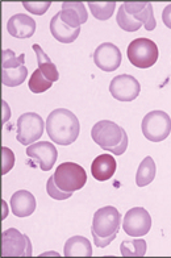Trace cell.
<instances>
[{"instance_id": "4", "label": "cell", "mask_w": 171, "mask_h": 258, "mask_svg": "<svg viewBox=\"0 0 171 258\" xmlns=\"http://www.w3.org/2000/svg\"><path fill=\"white\" fill-rule=\"evenodd\" d=\"M55 184L66 192H74L83 188L87 182V173L80 165L74 162H63L54 171Z\"/></svg>"}, {"instance_id": "27", "label": "cell", "mask_w": 171, "mask_h": 258, "mask_svg": "<svg viewBox=\"0 0 171 258\" xmlns=\"http://www.w3.org/2000/svg\"><path fill=\"white\" fill-rule=\"evenodd\" d=\"M46 192L50 198L55 199V201H65V199H68L71 198L72 192H66V191H62L54 182V178L50 177L46 182Z\"/></svg>"}, {"instance_id": "28", "label": "cell", "mask_w": 171, "mask_h": 258, "mask_svg": "<svg viewBox=\"0 0 171 258\" xmlns=\"http://www.w3.org/2000/svg\"><path fill=\"white\" fill-rule=\"evenodd\" d=\"M2 158H3V166H2V174L6 175V174L10 171L15 165V154L14 152L7 148V146H3L2 148Z\"/></svg>"}, {"instance_id": "24", "label": "cell", "mask_w": 171, "mask_h": 258, "mask_svg": "<svg viewBox=\"0 0 171 258\" xmlns=\"http://www.w3.org/2000/svg\"><path fill=\"white\" fill-rule=\"evenodd\" d=\"M89 8L95 19L106 21L111 19V16L115 12L116 3L115 2H110V3H89Z\"/></svg>"}, {"instance_id": "26", "label": "cell", "mask_w": 171, "mask_h": 258, "mask_svg": "<svg viewBox=\"0 0 171 258\" xmlns=\"http://www.w3.org/2000/svg\"><path fill=\"white\" fill-rule=\"evenodd\" d=\"M116 21L119 27L125 32H137L141 28V25H142L140 21L134 20L129 14H127L124 6H120V10L116 16Z\"/></svg>"}, {"instance_id": "7", "label": "cell", "mask_w": 171, "mask_h": 258, "mask_svg": "<svg viewBox=\"0 0 171 258\" xmlns=\"http://www.w3.org/2000/svg\"><path fill=\"white\" fill-rule=\"evenodd\" d=\"M45 122L36 112H27L17 119V141L23 145H32L44 135Z\"/></svg>"}, {"instance_id": "2", "label": "cell", "mask_w": 171, "mask_h": 258, "mask_svg": "<svg viewBox=\"0 0 171 258\" xmlns=\"http://www.w3.org/2000/svg\"><path fill=\"white\" fill-rule=\"evenodd\" d=\"M121 224V215L112 206L99 208L94 215L91 234L98 248H106L116 238Z\"/></svg>"}, {"instance_id": "19", "label": "cell", "mask_w": 171, "mask_h": 258, "mask_svg": "<svg viewBox=\"0 0 171 258\" xmlns=\"http://www.w3.org/2000/svg\"><path fill=\"white\" fill-rule=\"evenodd\" d=\"M32 49L34 50L36 55H37V62H38V69L40 72L46 77L50 82H57L59 79V73L57 70V66H55L51 59L49 58V55L42 50V48L38 44L32 45Z\"/></svg>"}, {"instance_id": "12", "label": "cell", "mask_w": 171, "mask_h": 258, "mask_svg": "<svg viewBox=\"0 0 171 258\" xmlns=\"http://www.w3.org/2000/svg\"><path fill=\"white\" fill-rule=\"evenodd\" d=\"M121 61H123L121 51L112 42H104L99 45L94 53V62L103 72H115L119 69Z\"/></svg>"}, {"instance_id": "5", "label": "cell", "mask_w": 171, "mask_h": 258, "mask_svg": "<svg viewBox=\"0 0 171 258\" xmlns=\"http://www.w3.org/2000/svg\"><path fill=\"white\" fill-rule=\"evenodd\" d=\"M128 59L130 63L138 69L151 68L158 59L159 51L154 41L149 38H136L130 42L127 50Z\"/></svg>"}, {"instance_id": "22", "label": "cell", "mask_w": 171, "mask_h": 258, "mask_svg": "<svg viewBox=\"0 0 171 258\" xmlns=\"http://www.w3.org/2000/svg\"><path fill=\"white\" fill-rule=\"evenodd\" d=\"M28 77V69L25 64H20L16 68L3 69V74H2V83L7 87H17L20 86L25 78Z\"/></svg>"}, {"instance_id": "31", "label": "cell", "mask_w": 171, "mask_h": 258, "mask_svg": "<svg viewBox=\"0 0 171 258\" xmlns=\"http://www.w3.org/2000/svg\"><path fill=\"white\" fill-rule=\"evenodd\" d=\"M3 203V211H4V214H3V219L7 218V204H6V202H2Z\"/></svg>"}, {"instance_id": "6", "label": "cell", "mask_w": 171, "mask_h": 258, "mask_svg": "<svg viewBox=\"0 0 171 258\" xmlns=\"http://www.w3.org/2000/svg\"><path fill=\"white\" fill-rule=\"evenodd\" d=\"M141 129L145 139L151 143H161L171 132L170 116L163 111H151L142 119Z\"/></svg>"}, {"instance_id": "30", "label": "cell", "mask_w": 171, "mask_h": 258, "mask_svg": "<svg viewBox=\"0 0 171 258\" xmlns=\"http://www.w3.org/2000/svg\"><path fill=\"white\" fill-rule=\"evenodd\" d=\"M162 20H163V24L171 29V4L164 7L162 12Z\"/></svg>"}, {"instance_id": "11", "label": "cell", "mask_w": 171, "mask_h": 258, "mask_svg": "<svg viewBox=\"0 0 171 258\" xmlns=\"http://www.w3.org/2000/svg\"><path fill=\"white\" fill-rule=\"evenodd\" d=\"M27 156L37 162L42 171H49L55 165L58 158V150L55 146L48 141L34 143L27 148Z\"/></svg>"}, {"instance_id": "10", "label": "cell", "mask_w": 171, "mask_h": 258, "mask_svg": "<svg viewBox=\"0 0 171 258\" xmlns=\"http://www.w3.org/2000/svg\"><path fill=\"white\" fill-rule=\"evenodd\" d=\"M2 254L8 255H32V244L28 236L10 228L3 232V249Z\"/></svg>"}, {"instance_id": "15", "label": "cell", "mask_w": 171, "mask_h": 258, "mask_svg": "<svg viewBox=\"0 0 171 258\" xmlns=\"http://www.w3.org/2000/svg\"><path fill=\"white\" fill-rule=\"evenodd\" d=\"M36 207H37L36 198L32 195V192L27 190L16 191L11 198V208L17 218L31 216L36 211Z\"/></svg>"}, {"instance_id": "13", "label": "cell", "mask_w": 171, "mask_h": 258, "mask_svg": "<svg viewBox=\"0 0 171 258\" xmlns=\"http://www.w3.org/2000/svg\"><path fill=\"white\" fill-rule=\"evenodd\" d=\"M36 21L24 14H16L7 23V31L16 38H31L36 32Z\"/></svg>"}, {"instance_id": "17", "label": "cell", "mask_w": 171, "mask_h": 258, "mask_svg": "<svg viewBox=\"0 0 171 258\" xmlns=\"http://www.w3.org/2000/svg\"><path fill=\"white\" fill-rule=\"evenodd\" d=\"M116 167V160L111 154H100L96 157L91 165V174L96 180L106 182L113 177Z\"/></svg>"}, {"instance_id": "21", "label": "cell", "mask_w": 171, "mask_h": 258, "mask_svg": "<svg viewBox=\"0 0 171 258\" xmlns=\"http://www.w3.org/2000/svg\"><path fill=\"white\" fill-rule=\"evenodd\" d=\"M155 178V162L151 157H146L140 163L136 174V183L138 187H145L150 184Z\"/></svg>"}, {"instance_id": "14", "label": "cell", "mask_w": 171, "mask_h": 258, "mask_svg": "<svg viewBox=\"0 0 171 258\" xmlns=\"http://www.w3.org/2000/svg\"><path fill=\"white\" fill-rule=\"evenodd\" d=\"M123 6L127 11V14H129L134 20L140 21L146 31L150 32L155 29L157 21H155L153 14V6L150 3H129L127 2Z\"/></svg>"}, {"instance_id": "20", "label": "cell", "mask_w": 171, "mask_h": 258, "mask_svg": "<svg viewBox=\"0 0 171 258\" xmlns=\"http://www.w3.org/2000/svg\"><path fill=\"white\" fill-rule=\"evenodd\" d=\"M63 253L67 257H74V255L90 257V255H93V246L90 244L89 238L83 237V236H72L66 241Z\"/></svg>"}, {"instance_id": "18", "label": "cell", "mask_w": 171, "mask_h": 258, "mask_svg": "<svg viewBox=\"0 0 171 258\" xmlns=\"http://www.w3.org/2000/svg\"><path fill=\"white\" fill-rule=\"evenodd\" d=\"M50 33L53 34L55 40L62 42V44H71L78 38L79 33H80V28L74 29V28L68 27L61 20V15L58 12L50 20Z\"/></svg>"}, {"instance_id": "29", "label": "cell", "mask_w": 171, "mask_h": 258, "mask_svg": "<svg viewBox=\"0 0 171 258\" xmlns=\"http://www.w3.org/2000/svg\"><path fill=\"white\" fill-rule=\"evenodd\" d=\"M23 6H24V8L28 11V12L41 16V15H44L45 12L50 8L51 3L50 2H46V3H31V2H23Z\"/></svg>"}, {"instance_id": "8", "label": "cell", "mask_w": 171, "mask_h": 258, "mask_svg": "<svg viewBox=\"0 0 171 258\" xmlns=\"http://www.w3.org/2000/svg\"><path fill=\"white\" fill-rule=\"evenodd\" d=\"M151 228V216L145 208L134 207L124 216L123 229L130 237H142Z\"/></svg>"}, {"instance_id": "3", "label": "cell", "mask_w": 171, "mask_h": 258, "mask_svg": "<svg viewBox=\"0 0 171 258\" xmlns=\"http://www.w3.org/2000/svg\"><path fill=\"white\" fill-rule=\"evenodd\" d=\"M91 137L95 144L115 156H121L128 148V135L116 122L102 120L91 129Z\"/></svg>"}, {"instance_id": "9", "label": "cell", "mask_w": 171, "mask_h": 258, "mask_svg": "<svg viewBox=\"0 0 171 258\" xmlns=\"http://www.w3.org/2000/svg\"><path fill=\"white\" fill-rule=\"evenodd\" d=\"M140 91L141 86L138 81L129 74L117 75L110 83L111 95L120 102H132L138 98Z\"/></svg>"}, {"instance_id": "23", "label": "cell", "mask_w": 171, "mask_h": 258, "mask_svg": "<svg viewBox=\"0 0 171 258\" xmlns=\"http://www.w3.org/2000/svg\"><path fill=\"white\" fill-rule=\"evenodd\" d=\"M120 251L121 255H134V257H142L146 253V241L142 238H136V240H124L120 245Z\"/></svg>"}, {"instance_id": "16", "label": "cell", "mask_w": 171, "mask_h": 258, "mask_svg": "<svg viewBox=\"0 0 171 258\" xmlns=\"http://www.w3.org/2000/svg\"><path fill=\"white\" fill-rule=\"evenodd\" d=\"M61 20L67 24L68 27L78 29L80 25L87 21V10L83 3H62V11L59 12Z\"/></svg>"}, {"instance_id": "25", "label": "cell", "mask_w": 171, "mask_h": 258, "mask_svg": "<svg viewBox=\"0 0 171 258\" xmlns=\"http://www.w3.org/2000/svg\"><path fill=\"white\" fill-rule=\"evenodd\" d=\"M53 85V82L49 81L41 72H40V69L37 70H34V73L32 74V77L29 78V82H28V86H29V89H31L32 92L34 94H42L46 90H49Z\"/></svg>"}, {"instance_id": "1", "label": "cell", "mask_w": 171, "mask_h": 258, "mask_svg": "<svg viewBox=\"0 0 171 258\" xmlns=\"http://www.w3.org/2000/svg\"><path fill=\"white\" fill-rule=\"evenodd\" d=\"M80 124L71 111L57 108L49 113L46 119V133L53 143L62 146L71 145L78 140Z\"/></svg>"}]
</instances>
